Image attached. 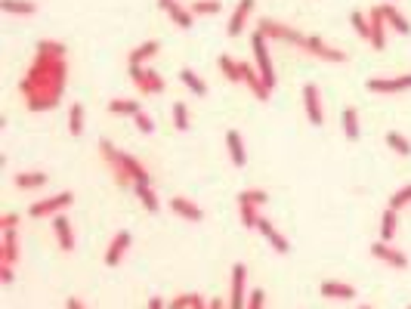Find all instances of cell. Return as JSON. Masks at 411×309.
<instances>
[{
  "mask_svg": "<svg viewBox=\"0 0 411 309\" xmlns=\"http://www.w3.org/2000/svg\"><path fill=\"white\" fill-rule=\"evenodd\" d=\"M65 44L62 41H37L35 47V62L19 81V93L25 100V109L41 115V111H53L62 102V93L68 87V62H65Z\"/></svg>",
  "mask_w": 411,
  "mask_h": 309,
  "instance_id": "cell-1",
  "label": "cell"
},
{
  "mask_svg": "<svg viewBox=\"0 0 411 309\" xmlns=\"http://www.w3.org/2000/svg\"><path fill=\"white\" fill-rule=\"evenodd\" d=\"M99 155H102V161L111 167V176H115L118 186H152L149 170L139 164L136 155L124 152V149H118L115 142H109V140L99 142Z\"/></svg>",
  "mask_w": 411,
  "mask_h": 309,
  "instance_id": "cell-2",
  "label": "cell"
},
{
  "mask_svg": "<svg viewBox=\"0 0 411 309\" xmlns=\"http://www.w3.org/2000/svg\"><path fill=\"white\" fill-rule=\"evenodd\" d=\"M250 50H254V65H257V71L263 75L266 87L275 90L278 77H275V65H273V50H269V41L260 35V31H254V35H250Z\"/></svg>",
  "mask_w": 411,
  "mask_h": 309,
  "instance_id": "cell-3",
  "label": "cell"
},
{
  "mask_svg": "<svg viewBox=\"0 0 411 309\" xmlns=\"http://www.w3.org/2000/svg\"><path fill=\"white\" fill-rule=\"evenodd\" d=\"M130 81H134V87L143 96H161L164 90H167V81H164L155 68H149V65H136V68H130Z\"/></svg>",
  "mask_w": 411,
  "mask_h": 309,
  "instance_id": "cell-4",
  "label": "cell"
},
{
  "mask_svg": "<svg viewBox=\"0 0 411 309\" xmlns=\"http://www.w3.org/2000/svg\"><path fill=\"white\" fill-rule=\"evenodd\" d=\"M257 31H260V35L266 37V41L294 44V47H300V44H303V37H307V35H300L297 28H291V25L275 22V19H260V22H257Z\"/></svg>",
  "mask_w": 411,
  "mask_h": 309,
  "instance_id": "cell-5",
  "label": "cell"
},
{
  "mask_svg": "<svg viewBox=\"0 0 411 309\" xmlns=\"http://www.w3.org/2000/svg\"><path fill=\"white\" fill-rule=\"evenodd\" d=\"M71 205H75V195H71V192H56V195H50V198L35 201V205L28 207V216H35V220H44V216L62 214V210L71 207Z\"/></svg>",
  "mask_w": 411,
  "mask_h": 309,
  "instance_id": "cell-6",
  "label": "cell"
},
{
  "mask_svg": "<svg viewBox=\"0 0 411 309\" xmlns=\"http://www.w3.org/2000/svg\"><path fill=\"white\" fill-rule=\"evenodd\" d=\"M300 50H307L309 56L322 59V62H334V65H340V62H347V59H349V56H347V53H343V50L331 47L328 41H322V37H316V35H307V37H303Z\"/></svg>",
  "mask_w": 411,
  "mask_h": 309,
  "instance_id": "cell-7",
  "label": "cell"
},
{
  "mask_svg": "<svg viewBox=\"0 0 411 309\" xmlns=\"http://www.w3.org/2000/svg\"><path fill=\"white\" fill-rule=\"evenodd\" d=\"M365 90L368 93H381V96L405 93V90H411V71L408 75H396V77H368Z\"/></svg>",
  "mask_w": 411,
  "mask_h": 309,
  "instance_id": "cell-8",
  "label": "cell"
},
{
  "mask_svg": "<svg viewBox=\"0 0 411 309\" xmlns=\"http://www.w3.org/2000/svg\"><path fill=\"white\" fill-rule=\"evenodd\" d=\"M248 306V266L235 263L232 266V288H229V309Z\"/></svg>",
  "mask_w": 411,
  "mask_h": 309,
  "instance_id": "cell-9",
  "label": "cell"
},
{
  "mask_svg": "<svg viewBox=\"0 0 411 309\" xmlns=\"http://www.w3.org/2000/svg\"><path fill=\"white\" fill-rule=\"evenodd\" d=\"M303 109H307V118L313 127H322L325 124V105H322V90L316 84H307L303 87Z\"/></svg>",
  "mask_w": 411,
  "mask_h": 309,
  "instance_id": "cell-10",
  "label": "cell"
},
{
  "mask_svg": "<svg viewBox=\"0 0 411 309\" xmlns=\"http://www.w3.org/2000/svg\"><path fill=\"white\" fill-rule=\"evenodd\" d=\"M241 84L254 93V100H260V102H266L269 96H273V90L266 87L263 75L257 71V65H250V62H241Z\"/></svg>",
  "mask_w": 411,
  "mask_h": 309,
  "instance_id": "cell-11",
  "label": "cell"
},
{
  "mask_svg": "<svg viewBox=\"0 0 411 309\" xmlns=\"http://www.w3.org/2000/svg\"><path fill=\"white\" fill-rule=\"evenodd\" d=\"M371 257L387 263V266H393V269H408V257L396 245H390V241H374V245H371Z\"/></svg>",
  "mask_w": 411,
  "mask_h": 309,
  "instance_id": "cell-12",
  "label": "cell"
},
{
  "mask_svg": "<svg viewBox=\"0 0 411 309\" xmlns=\"http://www.w3.org/2000/svg\"><path fill=\"white\" fill-rule=\"evenodd\" d=\"M130 245H134V235L127 232V229H121V232H115V238L109 241V247H105V266H121L124 254L130 251Z\"/></svg>",
  "mask_w": 411,
  "mask_h": 309,
  "instance_id": "cell-13",
  "label": "cell"
},
{
  "mask_svg": "<svg viewBox=\"0 0 411 309\" xmlns=\"http://www.w3.org/2000/svg\"><path fill=\"white\" fill-rule=\"evenodd\" d=\"M368 22H371V47L374 50H383L387 47V19H383V10L381 6H371L368 10Z\"/></svg>",
  "mask_w": 411,
  "mask_h": 309,
  "instance_id": "cell-14",
  "label": "cell"
},
{
  "mask_svg": "<svg viewBox=\"0 0 411 309\" xmlns=\"http://www.w3.org/2000/svg\"><path fill=\"white\" fill-rule=\"evenodd\" d=\"M257 232H260L263 238H266L269 245H273V251H275V254H291V241L284 238L282 232H278V229L266 220V216H260V220H257Z\"/></svg>",
  "mask_w": 411,
  "mask_h": 309,
  "instance_id": "cell-15",
  "label": "cell"
},
{
  "mask_svg": "<svg viewBox=\"0 0 411 309\" xmlns=\"http://www.w3.org/2000/svg\"><path fill=\"white\" fill-rule=\"evenodd\" d=\"M53 232H56V241H59V247H62L65 254L75 251V226H71V220L65 214L53 216Z\"/></svg>",
  "mask_w": 411,
  "mask_h": 309,
  "instance_id": "cell-16",
  "label": "cell"
},
{
  "mask_svg": "<svg viewBox=\"0 0 411 309\" xmlns=\"http://www.w3.org/2000/svg\"><path fill=\"white\" fill-rule=\"evenodd\" d=\"M254 0H238V6H235V12L229 16V25H226V35L229 37H238L244 31V25H248V19H250V12H254Z\"/></svg>",
  "mask_w": 411,
  "mask_h": 309,
  "instance_id": "cell-17",
  "label": "cell"
},
{
  "mask_svg": "<svg viewBox=\"0 0 411 309\" xmlns=\"http://www.w3.org/2000/svg\"><path fill=\"white\" fill-rule=\"evenodd\" d=\"M16 263H19V232L10 229V232H3V241H0V266L16 269Z\"/></svg>",
  "mask_w": 411,
  "mask_h": 309,
  "instance_id": "cell-18",
  "label": "cell"
},
{
  "mask_svg": "<svg viewBox=\"0 0 411 309\" xmlns=\"http://www.w3.org/2000/svg\"><path fill=\"white\" fill-rule=\"evenodd\" d=\"M167 205H170V210H174L176 216H183V220H189V223H201V220H204V210L198 207L195 201L183 198V195H174Z\"/></svg>",
  "mask_w": 411,
  "mask_h": 309,
  "instance_id": "cell-19",
  "label": "cell"
},
{
  "mask_svg": "<svg viewBox=\"0 0 411 309\" xmlns=\"http://www.w3.org/2000/svg\"><path fill=\"white\" fill-rule=\"evenodd\" d=\"M46 180H50V176H46L44 170H19V174L12 176V186L22 189V192H31V189H44Z\"/></svg>",
  "mask_w": 411,
  "mask_h": 309,
  "instance_id": "cell-20",
  "label": "cell"
},
{
  "mask_svg": "<svg viewBox=\"0 0 411 309\" xmlns=\"http://www.w3.org/2000/svg\"><path fill=\"white\" fill-rule=\"evenodd\" d=\"M322 297H328V300H356V288L353 285H347V281H322Z\"/></svg>",
  "mask_w": 411,
  "mask_h": 309,
  "instance_id": "cell-21",
  "label": "cell"
},
{
  "mask_svg": "<svg viewBox=\"0 0 411 309\" xmlns=\"http://www.w3.org/2000/svg\"><path fill=\"white\" fill-rule=\"evenodd\" d=\"M226 149H229V158L235 167H244L248 164V149H244V140L238 130H226Z\"/></svg>",
  "mask_w": 411,
  "mask_h": 309,
  "instance_id": "cell-22",
  "label": "cell"
},
{
  "mask_svg": "<svg viewBox=\"0 0 411 309\" xmlns=\"http://www.w3.org/2000/svg\"><path fill=\"white\" fill-rule=\"evenodd\" d=\"M381 10H383V19H387L390 28H396V35H402V37L411 35V22H408L405 16H402L399 10H396L393 3H381Z\"/></svg>",
  "mask_w": 411,
  "mask_h": 309,
  "instance_id": "cell-23",
  "label": "cell"
},
{
  "mask_svg": "<svg viewBox=\"0 0 411 309\" xmlns=\"http://www.w3.org/2000/svg\"><path fill=\"white\" fill-rule=\"evenodd\" d=\"M158 50H161V44L158 41H145V44H139V47H134L130 50V56H127L130 68H136V65H149V59L158 56Z\"/></svg>",
  "mask_w": 411,
  "mask_h": 309,
  "instance_id": "cell-24",
  "label": "cell"
},
{
  "mask_svg": "<svg viewBox=\"0 0 411 309\" xmlns=\"http://www.w3.org/2000/svg\"><path fill=\"white\" fill-rule=\"evenodd\" d=\"M340 127H343V136H347V140H353V142L362 136L359 111H356L353 105H347V109H343V115H340Z\"/></svg>",
  "mask_w": 411,
  "mask_h": 309,
  "instance_id": "cell-25",
  "label": "cell"
},
{
  "mask_svg": "<svg viewBox=\"0 0 411 309\" xmlns=\"http://www.w3.org/2000/svg\"><path fill=\"white\" fill-rule=\"evenodd\" d=\"M238 207H257L260 210L263 205H269V192L266 189H244V192H238Z\"/></svg>",
  "mask_w": 411,
  "mask_h": 309,
  "instance_id": "cell-26",
  "label": "cell"
},
{
  "mask_svg": "<svg viewBox=\"0 0 411 309\" xmlns=\"http://www.w3.org/2000/svg\"><path fill=\"white\" fill-rule=\"evenodd\" d=\"M396 232H399V214H396L393 207H387L381 216V241H390V245H393Z\"/></svg>",
  "mask_w": 411,
  "mask_h": 309,
  "instance_id": "cell-27",
  "label": "cell"
},
{
  "mask_svg": "<svg viewBox=\"0 0 411 309\" xmlns=\"http://www.w3.org/2000/svg\"><path fill=\"white\" fill-rule=\"evenodd\" d=\"M167 16H170V22H174L176 28H183V31H189L192 25H195V12H192L189 6H183V3H174V6H170Z\"/></svg>",
  "mask_w": 411,
  "mask_h": 309,
  "instance_id": "cell-28",
  "label": "cell"
},
{
  "mask_svg": "<svg viewBox=\"0 0 411 309\" xmlns=\"http://www.w3.org/2000/svg\"><path fill=\"white\" fill-rule=\"evenodd\" d=\"M217 68L223 71V77H226L229 84H241V62H235L229 53H223V56L217 59Z\"/></svg>",
  "mask_w": 411,
  "mask_h": 309,
  "instance_id": "cell-29",
  "label": "cell"
},
{
  "mask_svg": "<svg viewBox=\"0 0 411 309\" xmlns=\"http://www.w3.org/2000/svg\"><path fill=\"white\" fill-rule=\"evenodd\" d=\"M0 10L10 12V16H35L37 3L35 0H0Z\"/></svg>",
  "mask_w": 411,
  "mask_h": 309,
  "instance_id": "cell-30",
  "label": "cell"
},
{
  "mask_svg": "<svg viewBox=\"0 0 411 309\" xmlns=\"http://www.w3.org/2000/svg\"><path fill=\"white\" fill-rule=\"evenodd\" d=\"M180 81H183L185 87H189L195 96H208V84H204V77L198 75V71H192V68H183V71H180Z\"/></svg>",
  "mask_w": 411,
  "mask_h": 309,
  "instance_id": "cell-31",
  "label": "cell"
},
{
  "mask_svg": "<svg viewBox=\"0 0 411 309\" xmlns=\"http://www.w3.org/2000/svg\"><path fill=\"white\" fill-rule=\"evenodd\" d=\"M84 121H87V111H84L81 102H75L68 109V133L71 136H81L84 133Z\"/></svg>",
  "mask_w": 411,
  "mask_h": 309,
  "instance_id": "cell-32",
  "label": "cell"
},
{
  "mask_svg": "<svg viewBox=\"0 0 411 309\" xmlns=\"http://www.w3.org/2000/svg\"><path fill=\"white\" fill-rule=\"evenodd\" d=\"M387 146L393 149L399 158H408L411 155V142H408V136H402L399 130H387Z\"/></svg>",
  "mask_w": 411,
  "mask_h": 309,
  "instance_id": "cell-33",
  "label": "cell"
},
{
  "mask_svg": "<svg viewBox=\"0 0 411 309\" xmlns=\"http://www.w3.org/2000/svg\"><path fill=\"white\" fill-rule=\"evenodd\" d=\"M170 118H174V130H180V133H185L192 124L189 118V105L185 102H174V109H170Z\"/></svg>",
  "mask_w": 411,
  "mask_h": 309,
  "instance_id": "cell-34",
  "label": "cell"
},
{
  "mask_svg": "<svg viewBox=\"0 0 411 309\" xmlns=\"http://www.w3.org/2000/svg\"><path fill=\"white\" fill-rule=\"evenodd\" d=\"M139 201H143V207L149 210V214H155V210H161V201H158V192L152 186H134Z\"/></svg>",
  "mask_w": 411,
  "mask_h": 309,
  "instance_id": "cell-35",
  "label": "cell"
},
{
  "mask_svg": "<svg viewBox=\"0 0 411 309\" xmlns=\"http://www.w3.org/2000/svg\"><path fill=\"white\" fill-rule=\"evenodd\" d=\"M109 111H111V115H127V118H136L143 109H139V102H134V100H111V102H109Z\"/></svg>",
  "mask_w": 411,
  "mask_h": 309,
  "instance_id": "cell-36",
  "label": "cell"
},
{
  "mask_svg": "<svg viewBox=\"0 0 411 309\" xmlns=\"http://www.w3.org/2000/svg\"><path fill=\"white\" fill-rule=\"evenodd\" d=\"M189 10L195 12V16H217V12L223 10L220 0H195V3H189Z\"/></svg>",
  "mask_w": 411,
  "mask_h": 309,
  "instance_id": "cell-37",
  "label": "cell"
},
{
  "mask_svg": "<svg viewBox=\"0 0 411 309\" xmlns=\"http://www.w3.org/2000/svg\"><path fill=\"white\" fill-rule=\"evenodd\" d=\"M349 22H353L356 35H359L362 41H368V44H371V22H368V12H353V16H349Z\"/></svg>",
  "mask_w": 411,
  "mask_h": 309,
  "instance_id": "cell-38",
  "label": "cell"
},
{
  "mask_svg": "<svg viewBox=\"0 0 411 309\" xmlns=\"http://www.w3.org/2000/svg\"><path fill=\"white\" fill-rule=\"evenodd\" d=\"M411 205V186H402V189H396L393 195H390V207L399 214V210H405Z\"/></svg>",
  "mask_w": 411,
  "mask_h": 309,
  "instance_id": "cell-39",
  "label": "cell"
},
{
  "mask_svg": "<svg viewBox=\"0 0 411 309\" xmlns=\"http://www.w3.org/2000/svg\"><path fill=\"white\" fill-rule=\"evenodd\" d=\"M134 124H136V130H139V133H145V136H149V133H155V118H152V115H145V111H139V115L134 118Z\"/></svg>",
  "mask_w": 411,
  "mask_h": 309,
  "instance_id": "cell-40",
  "label": "cell"
},
{
  "mask_svg": "<svg viewBox=\"0 0 411 309\" xmlns=\"http://www.w3.org/2000/svg\"><path fill=\"white\" fill-rule=\"evenodd\" d=\"M195 300H198V294H176V297L167 303V309H192Z\"/></svg>",
  "mask_w": 411,
  "mask_h": 309,
  "instance_id": "cell-41",
  "label": "cell"
},
{
  "mask_svg": "<svg viewBox=\"0 0 411 309\" xmlns=\"http://www.w3.org/2000/svg\"><path fill=\"white\" fill-rule=\"evenodd\" d=\"M263 306H266V294H263V288H254L248 294V306L244 309H263Z\"/></svg>",
  "mask_w": 411,
  "mask_h": 309,
  "instance_id": "cell-42",
  "label": "cell"
},
{
  "mask_svg": "<svg viewBox=\"0 0 411 309\" xmlns=\"http://www.w3.org/2000/svg\"><path fill=\"white\" fill-rule=\"evenodd\" d=\"M19 220H22L19 214H3V216H0V229H3V232H10V229L19 226Z\"/></svg>",
  "mask_w": 411,
  "mask_h": 309,
  "instance_id": "cell-43",
  "label": "cell"
},
{
  "mask_svg": "<svg viewBox=\"0 0 411 309\" xmlns=\"http://www.w3.org/2000/svg\"><path fill=\"white\" fill-rule=\"evenodd\" d=\"M65 309H90V306L84 303L81 297H68V300H65Z\"/></svg>",
  "mask_w": 411,
  "mask_h": 309,
  "instance_id": "cell-44",
  "label": "cell"
},
{
  "mask_svg": "<svg viewBox=\"0 0 411 309\" xmlns=\"http://www.w3.org/2000/svg\"><path fill=\"white\" fill-rule=\"evenodd\" d=\"M149 309H167V303H164L161 297H152V300H149Z\"/></svg>",
  "mask_w": 411,
  "mask_h": 309,
  "instance_id": "cell-45",
  "label": "cell"
},
{
  "mask_svg": "<svg viewBox=\"0 0 411 309\" xmlns=\"http://www.w3.org/2000/svg\"><path fill=\"white\" fill-rule=\"evenodd\" d=\"M208 309H223V297H214V300H208Z\"/></svg>",
  "mask_w": 411,
  "mask_h": 309,
  "instance_id": "cell-46",
  "label": "cell"
},
{
  "mask_svg": "<svg viewBox=\"0 0 411 309\" xmlns=\"http://www.w3.org/2000/svg\"><path fill=\"white\" fill-rule=\"evenodd\" d=\"M174 3H176V0H158V6H161V10H164V12H167V10H170V6H174Z\"/></svg>",
  "mask_w": 411,
  "mask_h": 309,
  "instance_id": "cell-47",
  "label": "cell"
},
{
  "mask_svg": "<svg viewBox=\"0 0 411 309\" xmlns=\"http://www.w3.org/2000/svg\"><path fill=\"white\" fill-rule=\"evenodd\" d=\"M359 309H371V306H359Z\"/></svg>",
  "mask_w": 411,
  "mask_h": 309,
  "instance_id": "cell-48",
  "label": "cell"
},
{
  "mask_svg": "<svg viewBox=\"0 0 411 309\" xmlns=\"http://www.w3.org/2000/svg\"><path fill=\"white\" fill-rule=\"evenodd\" d=\"M408 309H411V306H408Z\"/></svg>",
  "mask_w": 411,
  "mask_h": 309,
  "instance_id": "cell-49",
  "label": "cell"
}]
</instances>
